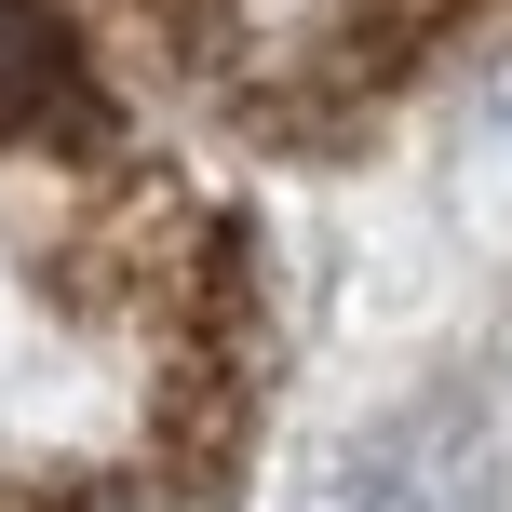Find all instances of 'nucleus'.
Segmentation results:
<instances>
[{"mask_svg":"<svg viewBox=\"0 0 512 512\" xmlns=\"http://www.w3.org/2000/svg\"><path fill=\"white\" fill-rule=\"evenodd\" d=\"M95 122V68H81V27L54 0H0V149L27 135H68Z\"/></svg>","mask_w":512,"mask_h":512,"instance_id":"2","label":"nucleus"},{"mask_svg":"<svg viewBox=\"0 0 512 512\" xmlns=\"http://www.w3.org/2000/svg\"><path fill=\"white\" fill-rule=\"evenodd\" d=\"M512 472V378H432L418 405H391L337 472V512H486Z\"/></svg>","mask_w":512,"mask_h":512,"instance_id":"1","label":"nucleus"},{"mask_svg":"<svg viewBox=\"0 0 512 512\" xmlns=\"http://www.w3.org/2000/svg\"><path fill=\"white\" fill-rule=\"evenodd\" d=\"M68 512H176L162 486H95V499H68Z\"/></svg>","mask_w":512,"mask_h":512,"instance_id":"3","label":"nucleus"}]
</instances>
